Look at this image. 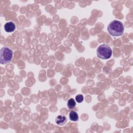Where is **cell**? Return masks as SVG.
I'll list each match as a JSON object with an SVG mask.
<instances>
[{
    "mask_svg": "<svg viewBox=\"0 0 133 133\" xmlns=\"http://www.w3.org/2000/svg\"><path fill=\"white\" fill-rule=\"evenodd\" d=\"M109 33L113 36H119L122 35L124 31L123 23L118 20H115L111 21L108 26Z\"/></svg>",
    "mask_w": 133,
    "mask_h": 133,
    "instance_id": "obj_1",
    "label": "cell"
},
{
    "mask_svg": "<svg viewBox=\"0 0 133 133\" xmlns=\"http://www.w3.org/2000/svg\"><path fill=\"white\" fill-rule=\"evenodd\" d=\"M112 54V50L111 47L106 45L102 44L99 46L97 49V56L102 59H109Z\"/></svg>",
    "mask_w": 133,
    "mask_h": 133,
    "instance_id": "obj_2",
    "label": "cell"
},
{
    "mask_svg": "<svg viewBox=\"0 0 133 133\" xmlns=\"http://www.w3.org/2000/svg\"><path fill=\"white\" fill-rule=\"evenodd\" d=\"M13 57L12 50L7 47H3L0 51V62L5 64L10 62Z\"/></svg>",
    "mask_w": 133,
    "mask_h": 133,
    "instance_id": "obj_3",
    "label": "cell"
},
{
    "mask_svg": "<svg viewBox=\"0 0 133 133\" xmlns=\"http://www.w3.org/2000/svg\"><path fill=\"white\" fill-rule=\"evenodd\" d=\"M16 29L15 24L12 22H8L6 23L4 25V29L5 31L7 32L10 33L12 32L15 31Z\"/></svg>",
    "mask_w": 133,
    "mask_h": 133,
    "instance_id": "obj_4",
    "label": "cell"
},
{
    "mask_svg": "<svg viewBox=\"0 0 133 133\" xmlns=\"http://www.w3.org/2000/svg\"><path fill=\"white\" fill-rule=\"evenodd\" d=\"M66 122V118L64 115H58L56 118V123L57 125L59 126L63 125Z\"/></svg>",
    "mask_w": 133,
    "mask_h": 133,
    "instance_id": "obj_5",
    "label": "cell"
},
{
    "mask_svg": "<svg viewBox=\"0 0 133 133\" xmlns=\"http://www.w3.org/2000/svg\"><path fill=\"white\" fill-rule=\"evenodd\" d=\"M69 117L71 121L73 122H76L78 120V114L74 111H71L69 114Z\"/></svg>",
    "mask_w": 133,
    "mask_h": 133,
    "instance_id": "obj_6",
    "label": "cell"
},
{
    "mask_svg": "<svg viewBox=\"0 0 133 133\" xmlns=\"http://www.w3.org/2000/svg\"><path fill=\"white\" fill-rule=\"evenodd\" d=\"M67 105L69 109H74L76 106V102L73 98H70L68 101Z\"/></svg>",
    "mask_w": 133,
    "mask_h": 133,
    "instance_id": "obj_7",
    "label": "cell"
},
{
    "mask_svg": "<svg viewBox=\"0 0 133 133\" xmlns=\"http://www.w3.org/2000/svg\"><path fill=\"white\" fill-rule=\"evenodd\" d=\"M75 100L78 103H81L84 100V97L82 95H77L75 97Z\"/></svg>",
    "mask_w": 133,
    "mask_h": 133,
    "instance_id": "obj_8",
    "label": "cell"
}]
</instances>
